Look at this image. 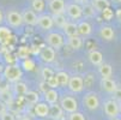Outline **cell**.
<instances>
[{"label":"cell","instance_id":"obj_8","mask_svg":"<svg viewBox=\"0 0 121 120\" xmlns=\"http://www.w3.org/2000/svg\"><path fill=\"white\" fill-rule=\"evenodd\" d=\"M67 88L70 89V91L74 94H79L84 89V78L80 75H73L70 76V80H68Z\"/></svg>","mask_w":121,"mask_h":120},{"label":"cell","instance_id":"obj_41","mask_svg":"<svg viewBox=\"0 0 121 120\" xmlns=\"http://www.w3.org/2000/svg\"><path fill=\"white\" fill-rule=\"evenodd\" d=\"M120 24H121V16H120Z\"/></svg>","mask_w":121,"mask_h":120},{"label":"cell","instance_id":"obj_21","mask_svg":"<svg viewBox=\"0 0 121 120\" xmlns=\"http://www.w3.org/2000/svg\"><path fill=\"white\" fill-rule=\"evenodd\" d=\"M98 73L102 78H112L113 76V67L110 64L103 62L102 65L98 66Z\"/></svg>","mask_w":121,"mask_h":120},{"label":"cell","instance_id":"obj_29","mask_svg":"<svg viewBox=\"0 0 121 120\" xmlns=\"http://www.w3.org/2000/svg\"><path fill=\"white\" fill-rule=\"evenodd\" d=\"M53 17V22H54V25H56L58 28L62 29L64 25L66 24L67 19H66V16L65 14H58V16H52Z\"/></svg>","mask_w":121,"mask_h":120},{"label":"cell","instance_id":"obj_17","mask_svg":"<svg viewBox=\"0 0 121 120\" xmlns=\"http://www.w3.org/2000/svg\"><path fill=\"white\" fill-rule=\"evenodd\" d=\"M64 34L67 37H73V36H78V31H77V23L67 21L66 24L62 28Z\"/></svg>","mask_w":121,"mask_h":120},{"label":"cell","instance_id":"obj_4","mask_svg":"<svg viewBox=\"0 0 121 120\" xmlns=\"http://www.w3.org/2000/svg\"><path fill=\"white\" fill-rule=\"evenodd\" d=\"M46 42L49 47H52L54 50H60L64 44H65V39L62 36V34L58 31H49L46 35Z\"/></svg>","mask_w":121,"mask_h":120},{"label":"cell","instance_id":"obj_32","mask_svg":"<svg viewBox=\"0 0 121 120\" xmlns=\"http://www.w3.org/2000/svg\"><path fill=\"white\" fill-rule=\"evenodd\" d=\"M68 120H85V116L80 112H74L68 114Z\"/></svg>","mask_w":121,"mask_h":120},{"label":"cell","instance_id":"obj_15","mask_svg":"<svg viewBox=\"0 0 121 120\" xmlns=\"http://www.w3.org/2000/svg\"><path fill=\"white\" fill-rule=\"evenodd\" d=\"M34 113L39 118H48L49 115V105L46 102H37L34 105Z\"/></svg>","mask_w":121,"mask_h":120},{"label":"cell","instance_id":"obj_33","mask_svg":"<svg viewBox=\"0 0 121 120\" xmlns=\"http://www.w3.org/2000/svg\"><path fill=\"white\" fill-rule=\"evenodd\" d=\"M46 84L48 85L50 89H56V88L59 87V84H58V80H56V78H55V75L52 77V78H49L48 80H46Z\"/></svg>","mask_w":121,"mask_h":120},{"label":"cell","instance_id":"obj_12","mask_svg":"<svg viewBox=\"0 0 121 120\" xmlns=\"http://www.w3.org/2000/svg\"><path fill=\"white\" fill-rule=\"evenodd\" d=\"M77 31H78V36H80L82 39L88 37L92 32V27L88 21H79L77 23Z\"/></svg>","mask_w":121,"mask_h":120},{"label":"cell","instance_id":"obj_9","mask_svg":"<svg viewBox=\"0 0 121 120\" xmlns=\"http://www.w3.org/2000/svg\"><path fill=\"white\" fill-rule=\"evenodd\" d=\"M48 9L49 14L52 16H58V14H65L66 9V1L65 0H49L48 1Z\"/></svg>","mask_w":121,"mask_h":120},{"label":"cell","instance_id":"obj_38","mask_svg":"<svg viewBox=\"0 0 121 120\" xmlns=\"http://www.w3.org/2000/svg\"><path fill=\"white\" fill-rule=\"evenodd\" d=\"M119 115H121V102H119Z\"/></svg>","mask_w":121,"mask_h":120},{"label":"cell","instance_id":"obj_24","mask_svg":"<svg viewBox=\"0 0 121 120\" xmlns=\"http://www.w3.org/2000/svg\"><path fill=\"white\" fill-rule=\"evenodd\" d=\"M55 78L58 80L59 87L64 88V87H67V84H68V80H70V73L66 72V71H59V72H56Z\"/></svg>","mask_w":121,"mask_h":120},{"label":"cell","instance_id":"obj_39","mask_svg":"<svg viewBox=\"0 0 121 120\" xmlns=\"http://www.w3.org/2000/svg\"><path fill=\"white\" fill-rule=\"evenodd\" d=\"M112 1H114V3H116V4H120L121 0H112Z\"/></svg>","mask_w":121,"mask_h":120},{"label":"cell","instance_id":"obj_1","mask_svg":"<svg viewBox=\"0 0 121 120\" xmlns=\"http://www.w3.org/2000/svg\"><path fill=\"white\" fill-rule=\"evenodd\" d=\"M3 76L4 78L6 79V82L9 83H17L19 82L23 77V71L18 64H11V65H7L4 71H3Z\"/></svg>","mask_w":121,"mask_h":120},{"label":"cell","instance_id":"obj_22","mask_svg":"<svg viewBox=\"0 0 121 120\" xmlns=\"http://www.w3.org/2000/svg\"><path fill=\"white\" fill-rule=\"evenodd\" d=\"M11 29L9 27H3L0 25V44H7L10 39H11Z\"/></svg>","mask_w":121,"mask_h":120},{"label":"cell","instance_id":"obj_31","mask_svg":"<svg viewBox=\"0 0 121 120\" xmlns=\"http://www.w3.org/2000/svg\"><path fill=\"white\" fill-rule=\"evenodd\" d=\"M41 75H42V77H43V79H44V82H46V80H48L49 78L53 77L55 73H54V71L52 70V68H49V67H43L42 71H41Z\"/></svg>","mask_w":121,"mask_h":120},{"label":"cell","instance_id":"obj_14","mask_svg":"<svg viewBox=\"0 0 121 120\" xmlns=\"http://www.w3.org/2000/svg\"><path fill=\"white\" fill-rule=\"evenodd\" d=\"M40 58L43 62L46 64H50L55 60V50L49 47V46H46L41 49V53H40Z\"/></svg>","mask_w":121,"mask_h":120},{"label":"cell","instance_id":"obj_19","mask_svg":"<svg viewBox=\"0 0 121 120\" xmlns=\"http://www.w3.org/2000/svg\"><path fill=\"white\" fill-rule=\"evenodd\" d=\"M99 36L103 39V40H106V41H112L114 40L115 37V31L112 27L109 25H103L101 29H99Z\"/></svg>","mask_w":121,"mask_h":120},{"label":"cell","instance_id":"obj_37","mask_svg":"<svg viewBox=\"0 0 121 120\" xmlns=\"http://www.w3.org/2000/svg\"><path fill=\"white\" fill-rule=\"evenodd\" d=\"M73 3H74V4H78V5H80V6H83V5L86 3V0H73Z\"/></svg>","mask_w":121,"mask_h":120},{"label":"cell","instance_id":"obj_23","mask_svg":"<svg viewBox=\"0 0 121 120\" xmlns=\"http://www.w3.org/2000/svg\"><path fill=\"white\" fill-rule=\"evenodd\" d=\"M44 9H46L44 0H31V10L37 16L41 13H44Z\"/></svg>","mask_w":121,"mask_h":120},{"label":"cell","instance_id":"obj_30","mask_svg":"<svg viewBox=\"0 0 121 120\" xmlns=\"http://www.w3.org/2000/svg\"><path fill=\"white\" fill-rule=\"evenodd\" d=\"M82 7H83V16L85 14L86 17H92V16L96 14V11L92 9V6L89 3H85Z\"/></svg>","mask_w":121,"mask_h":120},{"label":"cell","instance_id":"obj_26","mask_svg":"<svg viewBox=\"0 0 121 120\" xmlns=\"http://www.w3.org/2000/svg\"><path fill=\"white\" fill-rule=\"evenodd\" d=\"M62 109L60 108L59 105H53V106H49V115L48 116H52L55 120H59L60 118H62Z\"/></svg>","mask_w":121,"mask_h":120},{"label":"cell","instance_id":"obj_13","mask_svg":"<svg viewBox=\"0 0 121 120\" xmlns=\"http://www.w3.org/2000/svg\"><path fill=\"white\" fill-rule=\"evenodd\" d=\"M43 96H44L46 103L49 105V106L56 105L59 102V98H60V95H59L58 90L56 89H50V88L43 91Z\"/></svg>","mask_w":121,"mask_h":120},{"label":"cell","instance_id":"obj_36","mask_svg":"<svg viewBox=\"0 0 121 120\" xmlns=\"http://www.w3.org/2000/svg\"><path fill=\"white\" fill-rule=\"evenodd\" d=\"M5 21V13H4V10L3 7H0V25H1Z\"/></svg>","mask_w":121,"mask_h":120},{"label":"cell","instance_id":"obj_18","mask_svg":"<svg viewBox=\"0 0 121 120\" xmlns=\"http://www.w3.org/2000/svg\"><path fill=\"white\" fill-rule=\"evenodd\" d=\"M90 5L96 12H104L106 10L109 9L110 1L109 0H91Z\"/></svg>","mask_w":121,"mask_h":120},{"label":"cell","instance_id":"obj_34","mask_svg":"<svg viewBox=\"0 0 121 120\" xmlns=\"http://www.w3.org/2000/svg\"><path fill=\"white\" fill-rule=\"evenodd\" d=\"M0 120H16V116H14V114L12 112L7 111L3 115H0Z\"/></svg>","mask_w":121,"mask_h":120},{"label":"cell","instance_id":"obj_42","mask_svg":"<svg viewBox=\"0 0 121 120\" xmlns=\"http://www.w3.org/2000/svg\"><path fill=\"white\" fill-rule=\"evenodd\" d=\"M44 1H46V0H44ZM48 1H49V0H48Z\"/></svg>","mask_w":121,"mask_h":120},{"label":"cell","instance_id":"obj_7","mask_svg":"<svg viewBox=\"0 0 121 120\" xmlns=\"http://www.w3.org/2000/svg\"><path fill=\"white\" fill-rule=\"evenodd\" d=\"M103 112L109 119L119 118V102L116 100H107L103 105Z\"/></svg>","mask_w":121,"mask_h":120},{"label":"cell","instance_id":"obj_11","mask_svg":"<svg viewBox=\"0 0 121 120\" xmlns=\"http://www.w3.org/2000/svg\"><path fill=\"white\" fill-rule=\"evenodd\" d=\"M22 18H23V24H26L29 27L37 25V14L31 9H24L22 11Z\"/></svg>","mask_w":121,"mask_h":120},{"label":"cell","instance_id":"obj_20","mask_svg":"<svg viewBox=\"0 0 121 120\" xmlns=\"http://www.w3.org/2000/svg\"><path fill=\"white\" fill-rule=\"evenodd\" d=\"M89 61L94 65V66H99L103 64V54L97 49H94L89 53Z\"/></svg>","mask_w":121,"mask_h":120},{"label":"cell","instance_id":"obj_27","mask_svg":"<svg viewBox=\"0 0 121 120\" xmlns=\"http://www.w3.org/2000/svg\"><path fill=\"white\" fill-rule=\"evenodd\" d=\"M24 97H25L26 102H28V103H30V105H36L37 102L40 101L39 94L36 91H31V90H28L26 94L24 95Z\"/></svg>","mask_w":121,"mask_h":120},{"label":"cell","instance_id":"obj_6","mask_svg":"<svg viewBox=\"0 0 121 120\" xmlns=\"http://www.w3.org/2000/svg\"><path fill=\"white\" fill-rule=\"evenodd\" d=\"M65 14H67V17L72 21H78L83 17V7L74 3L66 4Z\"/></svg>","mask_w":121,"mask_h":120},{"label":"cell","instance_id":"obj_28","mask_svg":"<svg viewBox=\"0 0 121 120\" xmlns=\"http://www.w3.org/2000/svg\"><path fill=\"white\" fill-rule=\"evenodd\" d=\"M13 91L16 95H25L26 91H28V87L25 83H22V82H17L14 83V87H13Z\"/></svg>","mask_w":121,"mask_h":120},{"label":"cell","instance_id":"obj_40","mask_svg":"<svg viewBox=\"0 0 121 120\" xmlns=\"http://www.w3.org/2000/svg\"><path fill=\"white\" fill-rule=\"evenodd\" d=\"M110 120H121L120 118H114V119H110Z\"/></svg>","mask_w":121,"mask_h":120},{"label":"cell","instance_id":"obj_3","mask_svg":"<svg viewBox=\"0 0 121 120\" xmlns=\"http://www.w3.org/2000/svg\"><path fill=\"white\" fill-rule=\"evenodd\" d=\"M5 21L7 25L12 29H18L23 25V18H22V12L17 9H10L7 10L5 14Z\"/></svg>","mask_w":121,"mask_h":120},{"label":"cell","instance_id":"obj_10","mask_svg":"<svg viewBox=\"0 0 121 120\" xmlns=\"http://www.w3.org/2000/svg\"><path fill=\"white\" fill-rule=\"evenodd\" d=\"M37 25L44 30V31H50L54 28V22H53V17L49 13H41L37 16Z\"/></svg>","mask_w":121,"mask_h":120},{"label":"cell","instance_id":"obj_25","mask_svg":"<svg viewBox=\"0 0 121 120\" xmlns=\"http://www.w3.org/2000/svg\"><path fill=\"white\" fill-rule=\"evenodd\" d=\"M68 46L74 50H79L83 47V39L80 36H73V37H68L67 41Z\"/></svg>","mask_w":121,"mask_h":120},{"label":"cell","instance_id":"obj_2","mask_svg":"<svg viewBox=\"0 0 121 120\" xmlns=\"http://www.w3.org/2000/svg\"><path fill=\"white\" fill-rule=\"evenodd\" d=\"M59 106L64 113H68V114L78 112V108H79L78 101L76 100V97L71 95H66V94L59 98Z\"/></svg>","mask_w":121,"mask_h":120},{"label":"cell","instance_id":"obj_35","mask_svg":"<svg viewBox=\"0 0 121 120\" xmlns=\"http://www.w3.org/2000/svg\"><path fill=\"white\" fill-rule=\"evenodd\" d=\"M7 111H9L7 109V103H6V102H4L3 100H0V115H3Z\"/></svg>","mask_w":121,"mask_h":120},{"label":"cell","instance_id":"obj_16","mask_svg":"<svg viewBox=\"0 0 121 120\" xmlns=\"http://www.w3.org/2000/svg\"><path fill=\"white\" fill-rule=\"evenodd\" d=\"M101 87L102 89L107 91V93H116L117 90V85H116V82L112 78H102L101 80Z\"/></svg>","mask_w":121,"mask_h":120},{"label":"cell","instance_id":"obj_5","mask_svg":"<svg viewBox=\"0 0 121 120\" xmlns=\"http://www.w3.org/2000/svg\"><path fill=\"white\" fill-rule=\"evenodd\" d=\"M83 105L86 109H89L91 112L97 111L101 107V101H99L98 94L95 91H88L83 97Z\"/></svg>","mask_w":121,"mask_h":120}]
</instances>
